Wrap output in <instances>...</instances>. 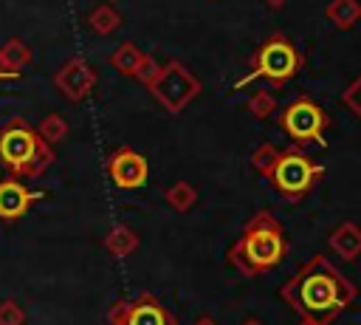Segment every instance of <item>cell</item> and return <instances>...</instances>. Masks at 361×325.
I'll return each mask as SVG.
<instances>
[{"mask_svg": "<svg viewBox=\"0 0 361 325\" xmlns=\"http://www.w3.org/2000/svg\"><path fill=\"white\" fill-rule=\"evenodd\" d=\"M279 294L305 319L324 325L355 300V285L344 280L324 254H316L282 285Z\"/></svg>", "mask_w": 361, "mask_h": 325, "instance_id": "cell-1", "label": "cell"}, {"mask_svg": "<svg viewBox=\"0 0 361 325\" xmlns=\"http://www.w3.org/2000/svg\"><path fill=\"white\" fill-rule=\"evenodd\" d=\"M288 252V243L282 237V226L271 212H257L240 243H234V249L228 252V260L248 277H257L268 268H274Z\"/></svg>", "mask_w": 361, "mask_h": 325, "instance_id": "cell-2", "label": "cell"}, {"mask_svg": "<svg viewBox=\"0 0 361 325\" xmlns=\"http://www.w3.org/2000/svg\"><path fill=\"white\" fill-rule=\"evenodd\" d=\"M51 161H54V153L48 141H42L34 133V127H28L23 119H14L0 130V164L11 175L37 178Z\"/></svg>", "mask_w": 361, "mask_h": 325, "instance_id": "cell-3", "label": "cell"}, {"mask_svg": "<svg viewBox=\"0 0 361 325\" xmlns=\"http://www.w3.org/2000/svg\"><path fill=\"white\" fill-rule=\"evenodd\" d=\"M299 65H302V57H299L296 45H293L282 31H276V34H271V37L254 51L251 68L234 82L231 90H240V88H245L248 82H257V79H265V82H271V85L279 88V85L290 82V79L299 73Z\"/></svg>", "mask_w": 361, "mask_h": 325, "instance_id": "cell-4", "label": "cell"}, {"mask_svg": "<svg viewBox=\"0 0 361 325\" xmlns=\"http://www.w3.org/2000/svg\"><path fill=\"white\" fill-rule=\"evenodd\" d=\"M322 167L313 164L299 147H288L282 153H276V161L268 172V181L288 198H302L313 189V184L322 178Z\"/></svg>", "mask_w": 361, "mask_h": 325, "instance_id": "cell-5", "label": "cell"}, {"mask_svg": "<svg viewBox=\"0 0 361 325\" xmlns=\"http://www.w3.org/2000/svg\"><path fill=\"white\" fill-rule=\"evenodd\" d=\"M330 119L324 113V107L319 102H313L310 96H299L293 99L282 116H279V127L282 133L296 141V144H324V130H327Z\"/></svg>", "mask_w": 361, "mask_h": 325, "instance_id": "cell-6", "label": "cell"}, {"mask_svg": "<svg viewBox=\"0 0 361 325\" xmlns=\"http://www.w3.org/2000/svg\"><path fill=\"white\" fill-rule=\"evenodd\" d=\"M200 90V82L180 65V62H166L161 65L155 82L149 85V93L164 105L169 113H180Z\"/></svg>", "mask_w": 361, "mask_h": 325, "instance_id": "cell-7", "label": "cell"}, {"mask_svg": "<svg viewBox=\"0 0 361 325\" xmlns=\"http://www.w3.org/2000/svg\"><path fill=\"white\" fill-rule=\"evenodd\" d=\"M107 319L110 325H175V317L152 294H138L135 300L113 302Z\"/></svg>", "mask_w": 361, "mask_h": 325, "instance_id": "cell-8", "label": "cell"}, {"mask_svg": "<svg viewBox=\"0 0 361 325\" xmlns=\"http://www.w3.org/2000/svg\"><path fill=\"white\" fill-rule=\"evenodd\" d=\"M107 175L118 189H141L149 175V164L141 153L130 147H118L107 158Z\"/></svg>", "mask_w": 361, "mask_h": 325, "instance_id": "cell-9", "label": "cell"}, {"mask_svg": "<svg viewBox=\"0 0 361 325\" xmlns=\"http://www.w3.org/2000/svg\"><path fill=\"white\" fill-rule=\"evenodd\" d=\"M54 85L59 88V93H62L65 99L82 102V99L93 90V85H96V71H93L85 59H68V62L56 71Z\"/></svg>", "mask_w": 361, "mask_h": 325, "instance_id": "cell-10", "label": "cell"}, {"mask_svg": "<svg viewBox=\"0 0 361 325\" xmlns=\"http://www.w3.org/2000/svg\"><path fill=\"white\" fill-rule=\"evenodd\" d=\"M39 198H45V192H31L17 178L0 181V220H20Z\"/></svg>", "mask_w": 361, "mask_h": 325, "instance_id": "cell-11", "label": "cell"}, {"mask_svg": "<svg viewBox=\"0 0 361 325\" xmlns=\"http://www.w3.org/2000/svg\"><path fill=\"white\" fill-rule=\"evenodd\" d=\"M330 249L341 260H355L361 254V229L353 220H344L336 232H330Z\"/></svg>", "mask_w": 361, "mask_h": 325, "instance_id": "cell-12", "label": "cell"}, {"mask_svg": "<svg viewBox=\"0 0 361 325\" xmlns=\"http://www.w3.org/2000/svg\"><path fill=\"white\" fill-rule=\"evenodd\" d=\"M324 14L333 23V28L350 31V28H355L361 23V3L358 0H330Z\"/></svg>", "mask_w": 361, "mask_h": 325, "instance_id": "cell-13", "label": "cell"}, {"mask_svg": "<svg viewBox=\"0 0 361 325\" xmlns=\"http://www.w3.org/2000/svg\"><path fill=\"white\" fill-rule=\"evenodd\" d=\"M135 246H138V235H135L130 226H116V229H110L107 237H104V249H107L113 257H127V254L135 252Z\"/></svg>", "mask_w": 361, "mask_h": 325, "instance_id": "cell-14", "label": "cell"}, {"mask_svg": "<svg viewBox=\"0 0 361 325\" xmlns=\"http://www.w3.org/2000/svg\"><path fill=\"white\" fill-rule=\"evenodd\" d=\"M28 59H31V51L25 48L23 40L14 37V40H8V42L0 45V68L3 71H20Z\"/></svg>", "mask_w": 361, "mask_h": 325, "instance_id": "cell-15", "label": "cell"}, {"mask_svg": "<svg viewBox=\"0 0 361 325\" xmlns=\"http://www.w3.org/2000/svg\"><path fill=\"white\" fill-rule=\"evenodd\" d=\"M141 51L133 45V42H121L113 54H110V65L118 71V73H124V76H133L135 73V65L141 62Z\"/></svg>", "mask_w": 361, "mask_h": 325, "instance_id": "cell-16", "label": "cell"}, {"mask_svg": "<svg viewBox=\"0 0 361 325\" xmlns=\"http://www.w3.org/2000/svg\"><path fill=\"white\" fill-rule=\"evenodd\" d=\"M87 25L96 31V34H113L118 25H121V14L113 8V6H96L87 17Z\"/></svg>", "mask_w": 361, "mask_h": 325, "instance_id": "cell-17", "label": "cell"}, {"mask_svg": "<svg viewBox=\"0 0 361 325\" xmlns=\"http://www.w3.org/2000/svg\"><path fill=\"white\" fill-rule=\"evenodd\" d=\"M37 136L42 141H48V144H56V141H62L68 136V122L59 113H48V116H42V122L37 127Z\"/></svg>", "mask_w": 361, "mask_h": 325, "instance_id": "cell-18", "label": "cell"}, {"mask_svg": "<svg viewBox=\"0 0 361 325\" xmlns=\"http://www.w3.org/2000/svg\"><path fill=\"white\" fill-rule=\"evenodd\" d=\"M166 203L172 206V209H178V212H186L192 203H195V189H192V184H186V181H178V184H172L169 189H166Z\"/></svg>", "mask_w": 361, "mask_h": 325, "instance_id": "cell-19", "label": "cell"}, {"mask_svg": "<svg viewBox=\"0 0 361 325\" xmlns=\"http://www.w3.org/2000/svg\"><path fill=\"white\" fill-rule=\"evenodd\" d=\"M248 110H251L257 119H268V116L276 110V99H274L268 90H257V93L248 99Z\"/></svg>", "mask_w": 361, "mask_h": 325, "instance_id": "cell-20", "label": "cell"}, {"mask_svg": "<svg viewBox=\"0 0 361 325\" xmlns=\"http://www.w3.org/2000/svg\"><path fill=\"white\" fill-rule=\"evenodd\" d=\"M276 153H279V150L265 141V144H259V147L251 153V164L268 178V172H271V167H274V161H276Z\"/></svg>", "mask_w": 361, "mask_h": 325, "instance_id": "cell-21", "label": "cell"}, {"mask_svg": "<svg viewBox=\"0 0 361 325\" xmlns=\"http://www.w3.org/2000/svg\"><path fill=\"white\" fill-rule=\"evenodd\" d=\"M0 325H25V311L17 300H0Z\"/></svg>", "mask_w": 361, "mask_h": 325, "instance_id": "cell-22", "label": "cell"}, {"mask_svg": "<svg viewBox=\"0 0 361 325\" xmlns=\"http://www.w3.org/2000/svg\"><path fill=\"white\" fill-rule=\"evenodd\" d=\"M158 71H161V65H158L152 57H147V54H144V57H141V62L135 65V73H133V76H135L141 85H147V88H149V85L155 82Z\"/></svg>", "mask_w": 361, "mask_h": 325, "instance_id": "cell-23", "label": "cell"}, {"mask_svg": "<svg viewBox=\"0 0 361 325\" xmlns=\"http://www.w3.org/2000/svg\"><path fill=\"white\" fill-rule=\"evenodd\" d=\"M344 105L353 110V116H358L361 119V73L347 85V90H344Z\"/></svg>", "mask_w": 361, "mask_h": 325, "instance_id": "cell-24", "label": "cell"}, {"mask_svg": "<svg viewBox=\"0 0 361 325\" xmlns=\"http://www.w3.org/2000/svg\"><path fill=\"white\" fill-rule=\"evenodd\" d=\"M3 79H20V71H3V68H0V82H3Z\"/></svg>", "mask_w": 361, "mask_h": 325, "instance_id": "cell-25", "label": "cell"}, {"mask_svg": "<svg viewBox=\"0 0 361 325\" xmlns=\"http://www.w3.org/2000/svg\"><path fill=\"white\" fill-rule=\"evenodd\" d=\"M195 325H214V319H212V317H197Z\"/></svg>", "mask_w": 361, "mask_h": 325, "instance_id": "cell-26", "label": "cell"}, {"mask_svg": "<svg viewBox=\"0 0 361 325\" xmlns=\"http://www.w3.org/2000/svg\"><path fill=\"white\" fill-rule=\"evenodd\" d=\"M265 3H268V6H271V8H282V6H285V3H288V0H265Z\"/></svg>", "mask_w": 361, "mask_h": 325, "instance_id": "cell-27", "label": "cell"}, {"mask_svg": "<svg viewBox=\"0 0 361 325\" xmlns=\"http://www.w3.org/2000/svg\"><path fill=\"white\" fill-rule=\"evenodd\" d=\"M299 325H322V322H316V319H302Z\"/></svg>", "mask_w": 361, "mask_h": 325, "instance_id": "cell-28", "label": "cell"}, {"mask_svg": "<svg viewBox=\"0 0 361 325\" xmlns=\"http://www.w3.org/2000/svg\"><path fill=\"white\" fill-rule=\"evenodd\" d=\"M243 325H262V322H257V319H245Z\"/></svg>", "mask_w": 361, "mask_h": 325, "instance_id": "cell-29", "label": "cell"}, {"mask_svg": "<svg viewBox=\"0 0 361 325\" xmlns=\"http://www.w3.org/2000/svg\"><path fill=\"white\" fill-rule=\"evenodd\" d=\"M113 3H116V0H113Z\"/></svg>", "mask_w": 361, "mask_h": 325, "instance_id": "cell-30", "label": "cell"}]
</instances>
